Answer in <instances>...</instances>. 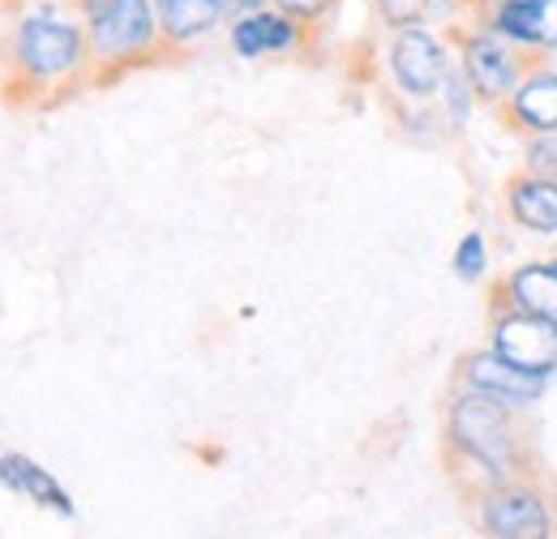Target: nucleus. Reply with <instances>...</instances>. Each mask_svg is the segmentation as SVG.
I'll list each match as a JSON object with an SVG mask.
<instances>
[{
  "label": "nucleus",
  "mask_w": 557,
  "mask_h": 539,
  "mask_svg": "<svg viewBox=\"0 0 557 539\" xmlns=\"http://www.w3.org/2000/svg\"><path fill=\"white\" fill-rule=\"evenodd\" d=\"M4 488H13V492H26L30 501H39V505H52L57 514H73V501L70 492L52 479V475L44 472V467H35L30 459H22V454H4Z\"/></svg>",
  "instance_id": "10"
},
{
  "label": "nucleus",
  "mask_w": 557,
  "mask_h": 539,
  "mask_svg": "<svg viewBox=\"0 0 557 539\" xmlns=\"http://www.w3.org/2000/svg\"><path fill=\"white\" fill-rule=\"evenodd\" d=\"M292 39H296L292 22L271 17V13H253V17H245V22L232 30V43H236L240 57H262V52L292 48Z\"/></svg>",
  "instance_id": "13"
},
{
  "label": "nucleus",
  "mask_w": 557,
  "mask_h": 539,
  "mask_svg": "<svg viewBox=\"0 0 557 539\" xmlns=\"http://www.w3.org/2000/svg\"><path fill=\"white\" fill-rule=\"evenodd\" d=\"M450 437H455V446L468 459H476L497 479L510 475L515 463H519L515 433H510L502 406L493 403V399H485V394H468V399L455 403V411H450Z\"/></svg>",
  "instance_id": "1"
},
{
  "label": "nucleus",
  "mask_w": 557,
  "mask_h": 539,
  "mask_svg": "<svg viewBox=\"0 0 557 539\" xmlns=\"http://www.w3.org/2000/svg\"><path fill=\"white\" fill-rule=\"evenodd\" d=\"M450 108H455V121H463L468 103H463V77H459V73L450 77Z\"/></svg>",
  "instance_id": "19"
},
{
  "label": "nucleus",
  "mask_w": 557,
  "mask_h": 539,
  "mask_svg": "<svg viewBox=\"0 0 557 539\" xmlns=\"http://www.w3.org/2000/svg\"><path fill=\"white\" fill-rule=\"evenodd\" d=\"M278 4H283L287 13H296V17H318L331 0H278Z\"/></svg>",
  "instance_id": "18"
},
{
  "label": "nucleus",
  "mask_w": 557,
  "mask_h": 539,
  "mask_svg": "<svg viewBox=\"0 0 557 539\" xmlns=\"http://www.w3.org/2000/svg\"><path fill=\"white\" fill-rule=\"evenodd\" d=\"M528 159H532V172H541V180H545L549 172H557V137H541Z\"/></svg>",
  "instance_id": "17"
},
{
  "label": "nucleus",
  "mask_w": 557,
  "mask_h": 539,
  "mask_svg": "<svg viewBox=\"0 0 557 539\" xmlns=\"http://www.w3.org/2000/svg\"><path fill=\"white\" fill-rule=\"evenodd\" d=\"M510 296L523 313L557 322V266H523L510 278Z\"/></svg>",
  "instance_id": "12"
},
{
  "label": "nucleus",
  "mask_w": 557,
  "mask_h": 539,
  "mask_svg": "<svg viewBox=\"0 0 557 539\" xmlns=\"http://www.w3.org/2000/svg\"><path fill=\"white\" fill-rule=\"evenodd\" d=\"M468 73H472V82H476L481 95L502 99V95L515 86V57H510L493 35H481V39H472V48H468Z\"/></svg>",
  "instance_id": "9"
},
{
  "label": "nucleus",
  "mask_w": 557,
  "mask_h": 539,
  "mask_svg": "<svg viewBox=\"0 0 557 539\" xmlns=\"http://www.w3.org/2000/svg\"><path fill=\"white\" fill-rule=\"evenodd\" d=\"M510 210H515V218L523 223V227H532V231H549L557 236V185L554 180H519L515 189H510Z\"/></svg>",
  "instance_id": "11"
},
{
  "label": "nucleus",
  "mask_w": 557,
  "mask_h": 539,
  "mask_svg": "<svg viewBox=\"0 0 557 539\" xmlns=\"http://www.w3.org/2000/svg\"><path fill=\"white\" fill-rule=\"evenodd\" d=\"M455 270H459L463 278H481V270H485V240H481L476 231L459 245V253H455Z\"/></svg>",
  "instance_id": "16"
},
{
  "label": "nucleus",
  "mask_w": 557,
  "mask_h": 539,
  "mask_svg": "<svg viewBox=\"0 0 557 539\" xmlns=\"http://www.w3.org/2000/svg\"><path fill=\"white\" fill-rule=\"evenodd\" d=\"M236 4H245V9H253V4H258V0H236Z\"/></svg>",
  "instance_id": "20"
},
{
  "label": "nucleus",
  "mask_w": 557,
  "mask_h": 539,
  "mask_svg": "<svg viewBox=\"0 0 557 539\" xmlns=\"http://www.w3.org/2000/svg\"><path fill=\"white\" fill-rule=\"evenodd\" d=\"M502 35H515L523 43L557 48V0H510L497 13Z\"/></svg>",
  "instance_id": "8"
},
{
  "label": "nucleus",
  "mask_w": 557,
  "mask_h": 539,
  "mask_svg": "<svg viewBox=\"0 0 557 539\" xmlns=\"http://www.w3.org/2000/svg\"><path fill=\"white\" fill-rule=\"evenodd\" d=\"M468 381L476 386V394H485V399L506 403V406L536 403V394H541V377L519 373L515 364H506V360L493 355V351L468 360Z\"/></svg>",
  "instance_id": "6"
},
{
  "label": "nucleus",
  "mask_w": 557,
  "mask_h": 539,
  "mask_svg": "<svg viewBox=\"0 0 557 539\" xmlns=\"http://www.w3.org/2000/svg\"><path fill=\"white\" fill-rule=\"evenodd\" d=\"M150 35H154V17L146 0H103L95 9V48L103 57L138 52L141 43H150Z\"/></svg>",
  "instance_id": "5"
},
{
  "label": "nucleus",
  "mask_w": 557,
  "mask_h": 539,
  "mask_svg": "<svg viewBox=\"0 0 557 539\" xmlns=\"http://www.w3.org/2000/svg\"><path fill=\"white\" fill-rule=\"evenodd\" d=\"M391 65L395 77L412 90V95H429L437 82H442V48L433 35H424L417 26H408L399 39H395V52H391Z\"/></svg>",
  "instance_id": "7"
},
{
  "label": "nucleus",
  "mask_w": 557,
  "mask_h": 539,
  "mask_svg": "<svg viewBox=\"0 0 557 539\" xmlns=\"http://www.w3.org/2000/svg\"><path fill=\"white\" fill-rule=\"evenodd\" d=\"M515 112L532 125V129H557V77H532L519 95H515Z\"/></svg>",
  "instance_id": "15"
},
{
  "label": "nucleus",
  "mask_w": 557,
  "mask_h": 539,
  "mask_svg": "<svg viewBox=\"0 0 557 539\" xmlns=\"http://www.w3.org/2000/svg\"><path fill=\"white\" fill-rule=\"evenodd\" d=\"M488 536L497 539H549L554 536V518L549 505L532 492V488H493L481 505Z\"/></svg>",
  "instance_id": "3"
},
{
  "label": "nucleus",
  "mask_w": 557,
  "mask_h": 539,
  "mask_svg": "<svg viewBox=\"0 0 557 539\" xmlns=\"http://www.w3.org/2000/svg\"><path fill=\"white\" fill-rule=\"evenodd\" d=\"M163 26L172 39H198L223 13V0H159Z\"/></svg>",
  "instance_id": "14"
},
{
  "label": "nucleus",
  "mask_w": 557,
  "mask_h": 539,
  "mask_svg": "<svg viewBox=\"0 0 557 539\" xmlns=\"http://www.w3.org/2000/svg\"><path fill=\"white\" fill-rule=\"evenodd\" d=\"M493 355H502L528 377H549L557 368V322L532 317V313L502 317L493 330Z\"/></svg>",
  "instance_id": "2"
},
{
  "label": "nucleus",
  "mask_w": 557,
  "mask_h": 539,
  "mask_svg": "<svg viewBox=\"0 0 557 539\" xmlns=\"http://www.w3.org/2000/svg\"><path fill=\"white\" fill-rule=\"evenodd\" d=\"M82 52V35L70 22H52V17H30L17 35V57L35 77H57L65 68L77 65Z\"/></svg>",
  "instance_id": "4"
}]
</instances>
